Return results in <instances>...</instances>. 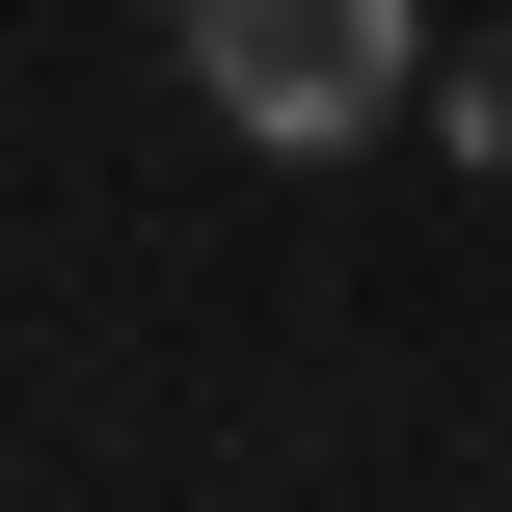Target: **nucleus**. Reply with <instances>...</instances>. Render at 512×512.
Instances as JSON below:
<instances>
[{
  "label": "nucleus",
  "mask_w": 512,
  "mask_h": 512,
  "mask_svg": "<svg viewBox=\"0 0 512 512\" xmlns=\"http://www.w3.org/2000/svg\"><path fill=\"white\" fill-rule=\"evenodd\" d=\"M405 81H432V0H189V108L270 162H351Z\"/></svg>",
  "instance_id": "obj_1"
},
{
  "label": "nucleus",
  "mask_w": 512,
  "mask_h": 512,
  "mask_svg": "<svg viewBox=\"0 0 512 512\" xmlns=\"http://www.w3.org/2000/svg\"><path fill=\"white\" fill-rule=\"evenodd\" d=\"M432 135H459V162H486V189H512V27H486V54H459V81H432Z\"/></svg>",
  "instance_id": "obj_2"
}]
</instances>
